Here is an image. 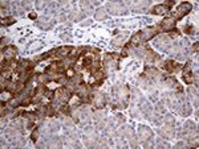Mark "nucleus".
<instances>
[{
	"label": "nucleus",
	"instance_id": "obj_1",
	"mask_svg": "<svg viewBox=\"0 0 199 149\" xmlns=\"http://www.w3.org/2000/svg\"><path fill=\"white\" fill-rule=\"evenodd\" d=\"M191 8H192V5L190 3H182L178 8H177V11H175V13H174V17H172V19L177 20V19L183 17L185 15H187L190 11H191Z\"/></svg>",
	"mask_w": 199,
	"mask_h": 149
},
{
	"label": "nucleus",
	"instance_id": "obj_2",
	"mask_svg": "<svg viewBox=\"0 0 199 149\" xmlns=\"http://www.w3.org/2000/svg\"><path fill=\"white\" fill-rule=\"evenodd\" d=\"M161 27H162V29L165 30V32H170V30H172L174 27H175V20H174L172 17L165 19V20L162 21V24H161Z\"/></svg>",
	"mask_w": 199,
	"mask_h": 149
},
{
	"label": "nucleus",
	"instance_id": "obj_3",
	"mask_svg": "<svg viewBox=\"0 0 199 149\" xmlns=\"http://www.w3.org/2000/svg\"><path fill=\"white\" fill-rule=\"evenodd\" d=\"M183 79H185L186 83H191L192 82V78H191V71H190V65L187 63L183 69Z\"/></svg>",
	"mask_w": 199,
	"mask_h": 149
},
{
	"label": "nucleus",
	"instance_id": "obj_4",
	"mask_svg": "<svg viewBox=\"0 0 199 149\" xmlns=\"http://www.w3.org/2000/svg\"><path fill=\"white\" fill-rule=\"evenodd\" d=\"M70 50H72V48H70V46H63V48H60V49L57 50V56H59V57H66V56H69Z\"/></svg>",
	"mask_w": 199,
	"mask_h": 149
},
{
	"label": "nucleus",
	"instance_id": "obj_5",
	"mask_svg": "<svg viewBox=\"0 0 199 149\" xmlns=\"http://www.w3.org/2000/svg\"><path fill=\"white\" fill-rule=\"evenodd\" d=\"M169 11V8L166 7V5H155V7L153 8V12L157 15H162V13H166Z\"/></svg>",
	"mask_w": 199,
	"mask_h": 149
},
{
	"label": "nucleus",
	"instance_id": "obj_6",
	"mask_svg": "<svg viewBox=\"0 0 199 149\" xmlns=\"http://www.w3.org/2000/svg\"><path fill=\"white\" fill-rule=\"evenodd\" d=\"M141 42V34L137 33L134 34V36L132 37V40H130V44H133V45H137V44Z\"/></svg>",
	"mask_w": 199,
	"mask_h": 149
},
{
	"label": "nucleus",
	"instance_id": "obj_7",
	"mask_svg": "<svg viewBox=\"0 0 199 149\" xmlns=\"http://www.w3.org/2000/svg\"><path fill=\"white\" fill-rule=\"evenodd\" d=\"M177 63L175 62H172V61H169V62H167V65H166V69L169 70V71H172V70H175L177 69Z\"/></svg>",
	"mask_w": 199,
	"mask_h": 149
},
{
	"label": "nucleus",
	"instance_id": "obj_8",
	"mask_svg": "<svg viewBox=\"0 0 199 149\" xmlns=\"http://www.w3.org/2000/svg\"><path fill=\"white\" fill-rule=\"evenodd\" d=\"M13 21H15V20H13L12 17H7V19H3V25H11Z\"/></svg>",
	"mask_w": 199,
	"mask_h": 149
},
{
	"label": "nucleus",
	"instance_id": "obj_9",
	"mask_svg": "<svg viewBox=\"0 0 199 149\" xmlns=\"http://www.w3.org/2000/svg\"><path fill=\"white\" fill-rule=\"evenodd\" d=\"M37 135H39V133H37V129H35L32 133V141H36L37 140Z\"/></svg>",
	"mask_w": 199,
	"mask_h": 149
},
{
	"label": "nucleus",
	"instance_id": "obj_10",
	"mask_svg": "<svg viewBox=\"0 0 199 149\" xmlns=\"http://www.w3.org/2000/svg\"><path fill=\"white\" fill-rule=\"evenodd\" d=\"M61 109H63V112L66 113V115L69 113V108H66V106H64V108H61Z\"/></svg>",
	"mask_w": 199,
	"mask_h": 149
}]
</instances>
